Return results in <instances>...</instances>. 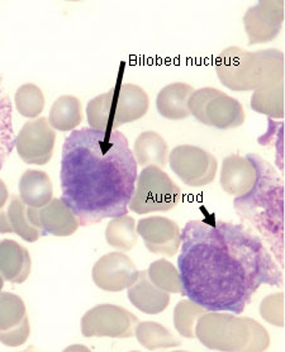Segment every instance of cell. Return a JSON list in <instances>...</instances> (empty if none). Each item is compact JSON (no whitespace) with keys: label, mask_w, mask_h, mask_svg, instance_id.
<instances>
[{"label":"cell","mask_w":285,"mask_h":352,"mask_svg":"<svg viewBox=\"0 0 285 352\" xmlns=\"http://www.w3.org/2000/svg\"><path fill=\"white\" fill-rule=\"evenodd\" d=\"M194 88L187 82H171L158 91L156 108L162 118L187 120L190 117L189 98Z\"/></svg>","instance_id":"obj_19"},{"label":"cell","mask_w":285,"mask_h":352,"mask_svg":"<svg viewBox=\"0 0 285 352\" xmlns=\"http://www.w3.org/2000/svg\"><path fill=\"white\" fill-rule=\"evenodd\" d=\"M260 316L270 324L283 329L285 327V294L275 293L262 299Z\"/></svg>","instance_id":"obj_32"},{"label":"cell","mask_w":285,"mask_h":352,"mask_svg":"<svg viewBox=\"0 0 285 352\" xmlns=\"http://www.w3.org/2000/svg\"><path fill=\"white\" fill-rule=\"evenodd\" d=\"M196 338L212 351L262 352L270 346L269 332L257 320L230 312L207 311L197 322Z\"/></svg>","instance_id":"obj_5"},{"label":"cell","mask_w":285,"mask_h":352,"mask_svg":"<svg viewBox=\"0 0 285 352\" xmlns=\"http://www.w3.org/2000/svg\"><path fill=\"white\" fill-rule=\"evenodd\" d=\"M138 274L135 263L129 257L122 252H111L95 263L92 278L98 288L117 293L132 287Z\"/></svg>","instance_id":"obj_13"},{"label":"cell","mask_w":285,"mask_h":352,"mask_svg":"<svg viewBox=\"0 0 285 352\" xmlns=\"http://www.w3.org/2000/svg\"><path fill=\"white\" fill-rule=\"evenodd\" d=\"M3 285H4V279L0 276V292H1V289H3Z\"/></svg>","instance_id":"obj_36"},{"label":"cell","mask_w":285,"mask_h":352,"mask_svg":"<svg viewBox=\"0 0 285 352\" xmlns=\"http://www.w3.org/2000/svg\"><path fill=\"white\" fill-rule=\"evenodd\" d=\"M138 344L149 351H160L179 347L182 341L170 329L156 322H138L135 329Z\"/></svg>","instance_id":"obj_23"},{"label":"cell","mask_w":285,"mask_h":352,"mask_svg":"<svg viewBox=\"0 0 285 352\" xmlns=\"http://www.w3.org/2000/svg\"><path fill=\"white\" fill-rule=\"evenodd\" d=\"M13 232L10 223H9L8 217L7 213L0 212V233H10Z\"/></svg>","instance_id":"obj_34"},{"label":"cell","mask_w":285,"mask_h":352,"mask_svg":"<svg viewBox=\"0 0 285 352\" xmlns=\"http://www.w3.org/2000/svg\"><path fill=\"white\" fill-rule=\"evenodd\" d=\"M128 299L140 312L151 316L165 312L170 305V294L154 285L146 272H140L135 284L128 288Z\"/></svg>","instance_id":"obj_18"},{"label":"cell","mask_w":285,"mask_h":352,"mask_svg":"<svg viewBox=\"0 0 285 352\" xmlns=\"http://www.w3.org/2000/svg\"><path fill=\"white\" fill-rule=\"evenodd\" d=\"M7 217L13 232L17 233L22 240L27 242H36L40 240L42 232L30 222L27 217V206L19 197H14L10 201Z\"/></svg>","instance_id":"obj_29"},{"label":"cell","mask_w":285,"mask_h":352,"mask_svg":"<svg viewBox=\"0 0 285 352\" xmlns=\"http://www.w3.org/2000/svg\"><path fill=\"white\" fill-rule=\"evenodd\" d=\"M147 276L154 285L169 294H182V283L178 267L165 258L154 261L147 269Z\"/></svg>","instance_id":"obj_27"},{"label":"cell","mask_w":285,"mask_h":352,"mask_svg":"<svg viewBox=\"0 0 285 352\" xmlns=\"http://www.w3.org/2000/svg\"><path fill=\"white\" fill-rule=\"evenodd\" d=\"M256 179L249 192L233 199L241 219L253 228L280 267H285V185L275 168L257 153L246 156Z\"/></svg>","instance_id":"obj_3"},{"label":"cell","mask_w":285,"mask_h":352,"mask_svg":"<svg viewBox=\"0 0 285 352\" xmlns=\"http://www.w3.org/2000/svg\"><path fill=\"white\" fill-rule=\"evenodd\" d=\"M214 70L224 88L255 91L285 81L284 54L277 48L247 51L231 46L217 56Z\"/></svg>","instance_id":"obj_4"},{"label":"cell","mask_w":285,"mask_h":352,"mask_svg":"<svg viewBox=\"0 0 285 352\" xmlns=\"http://www.w3.org/2000/svg\"><path fill=\"white\" fill-rule=\"evenodd\" d=\"M48 122L52 129L61 132H72L79 127L83 122V111L79 99L74 96L57 98L51 107Z\"/></svg>","instance_id":"obj_22"},{"label":"cell","mask_w":285,"mask_h":352,"mask_svg":"<svg viewBox=\"0 0 285 352\" xmlns=\"http://www.w3.org/2000/svg\"><path fill=\"white\" fill-rule=\"evenodd\" d=\"M256 179L253 164L246 156L230 155L222 161L221 182L223 192L232 197H240L249 192Z\"/></svg>","instance_id":"obj_16"},{"label":"cell","mask_w":285,"mask_h":352,"mask_svg":"<svg viewBox=\"0 0 285 352\" xmlns=\"http://www.w3.org/2000/svg\"><path fill=\"white\" fill-rule=\"evenodd\" d=\"M31 335L30 320L28 316L24 318L23 322L17 326L16 329H9L7 332H0V342L8 347H19L28 340Z\"/></svg>","instance_id":"obj_33"},{"label":"cell","mask_w":285,"mask_h":352,"mask_svg":"<svg viewBox=\"0 0 285 352\" xmlns=\"http://www.w3.org/2000/svg\"><path fill=\"white\" fill-rule=\"evenodd\" d=\"M136 230L142 237L146 248L156 255L175 256L182 246V230L179 224L167 217L142 218Z\"/></svg>","instance_id":"obj_14"},{"label":"cell","mask_w":285,"mask_h":352,"mask_svg":"<svg viewBox=\"0 0 285 352\" xmlns=\"http://www.w3.org/2000/svg\"><path fill=\"white\" fill-rule=\"evenodd\" d=\"M138 322L137 316L123 307L99 305L84 314L80 329L84 337L129 338L135 335Z\"/></svg>","instance_id":"obj_9"},{"label":"cell","mask_w":285,"mask_h":352,"mask_svg":"<svg viewBox=\"0 0 285 352\" xmlns=\"http://www.w3.org/2000/svg\"><path fill=\"white\" fill-rule=\"evenodd\" d=\"M105 240L116 250L131 251L138 240L135 218L128 216L112 218L105 228Z\"/></svg>","instance_id":"obj_26"},{"label":"cell","mask_w":285,"mask_h":352,"mask_svg":"<svg viewBox=\"0 0 285 352\" xmlns=\"http://www.w3.org/2000/svg\"><path fill=\"white\" fill-rule=\"evenodd\" d=\"M56 132L48 118L28 120L16 137L17 153L28 165H46L55 150Z\"/></svg>","instance_id":"obj_11"},{"label":"cell","mask_w":285,"mask_h":352,"mask_svg":"<svg viewBox=\"0 0 285 352\" xmlns=\"http://www.w3.org/2000/svg\"><path fill=\"white\" fill-rule=\"evenodd\" d=\"M27 217L34 227L56 237H67L78 231L79 221L63 199L51 200L42 208L27 207Z\"/></svg>","instance_id":"obj_15"},{"label":"cell","mask_w":285,"mask_h":352,"mask_svg":"<svg viewBox=\"0 0 285 352\" xmlns=\"http://www.w3.org/2000/svg\"><path fill=\"white\" fill-rule=\"evenodd\" d=\"M250 104L253 112L274 120H283L285 117V81L255 90Z\"/></svg>","instance_id":"obj_24"},{"label":"cell","mask_w":285,"mask_h":352,"mask_svg":"<svg viewBox=\"0 0 285 352\" xmlns=\"http://www.w3.org/2000/svg\"><path fill=\"white\" fill-rule=\"evenodd\" d=\"M16 147L13 129V105L0 78V170Z\"/></svg>","instance_id":"obj_25"},{"label":"cell","mask_w":285,"mask_h":352,"mask_svg":"<svg viewBox=\"0 0 285 352\" xmlns=\"http://www.w3.org/2000/svg\"><path fill=\"white\" fill-rule=\"evenodd\" d=\"M180 199L182 190L167 173L158 166H146L137 175L128 209L141 216L169 212L178 207Z\"/></svg>","instance_id":"obj_6"},{"label":"cell","mask_w":285,"mask_h":352,"mask_svg":"<svg viewBox=\"0 0 285 352\" xmlns=\"http://www.w3.org/2000/svg\"><path fill=\"white\" fill-rule=\"evenodd\" d=\"M32 270V258L27 248L13 240L0 242V276L4 280L22 284Z\"/></svg>","instance_id":"obj_17"},{"label":"cell","mask_w":285,"mask_h":352,"mask_svg":"<svg viewBox=\"0 0 285 352\" xmlns=\"http://www.w3.org/2000/svg\"><path fill=\"white\" fill-rule=\"evenodd\" d=\"M137 166L122 132L74 129L63 142L61 199L84 227L127 216Z\"/></svg>","instance_id":"obj_2"},{"label":"cell","mask_w":285,"mask_h":352,"mask_svg":"<svg viewBox=\"0 0 285 352\" xmlns=\"http://www.w3.org/2000/svg\"><path fill=\"white\" fill-rule=\"evenodd\" d=\"M19 198L27 207L40 209L54 199V186L48 173L41 170H27L21 176Z\"/></svg>","instance_id":"obj_20"},{"label":"cell","mask_w":285,"mask_h":352,"mask_svg":"<svg viewBox=\"0 0 285 352\" xmlns=\"http://www.w3.org/2000/svg\"><path fill=\"white\" fill-rule=\"evenodd\" d=\"M8 197L9 194L7 186H6L3 180H0V208L4 207V204H6L7 200H8Z\"/></svg>","instance_id":"obj_35"},{"label":"cell","mask_w":285,"mask_h":352,"mask_svg":"<svg viewBox=\"0 0 285 352\" xmlns=\"http://www.w3.org/2000/svg\"><path fill=\"white\" fill-rule=\"evenodd\" d=\"M285 19L284 0H260L246 10L242 18L249 45H260L275 40Z\"/></svg>","instance_id":"obj_12"},{"label":"cell","mask_w":285,"mask_h":352,"mask_svg":"<svg viewBox=\"0 0 285 352\" xmlns=\"http://www.w3.org/2000/svg\"><path fill=\"white\" fill-rule=\"evenodd\" d=\"M27 317L23 299L12 293H0V332L16 329Z\"/></svg>","instance_id":"obj_31"},{"label":"cell","mask_w":285,"mask_h":352,"mask_svg":"<svg viewBox=\"0 0 285 352\" xmlns=\"http://www.w3.org/2000/svg\"><path fill=\"white\" fill-rule=\"evenodd\" d=\"M109 131L141 120L150 107L147 93L135 84H123L103 94Z\"/></svg>","instance_id":"obj_10"},{"label":"cell","mask_w":285,"mask_h":352,"mask_svg":"<svg viewBox=\"0 0 285 352\" xmlns=\"http://www.w3.org/2000/svg\"><path fill=\"white\" fill-rule=\"evenodd\" d=\"M207 311L190 299H182L174 309V327L184 338H196V326Z\"/></svg>","instance_id":"obj_30"},{"label":"cell","mask_w":285,"mask_h":352,"mask_svg":"<svg viewBox=\"0 0 285 352\" xmlns=\"http://www.w3.org/2000/svg\"><path fill=\"white\" fill-rule=\"evenodd\" d=\"M169 165L182 183L191 188H202L215 179L218 161L213 155L198 146L180 144L169 153Z\"/></svg>","instance_id":"obj_8"},{"label":"cell","mask_w":285,"mask_h":352,"mask_svg":"<svg viewBox=\"0 0 285 352\" xmlns=\"http://www.w3.org/2000/svg\"><path fill=\"white\" fill-rule=\"evenodd\" d=\"M17 112L25 118H39L45 109L43 91L34 84H23L17 89L14 96Z\"/></svg>","instance_id":"obj_28"},{"label":"cell","mask_w":285,"mask_h":352,"mask_svg":"<svg viewBox=\"0 0 285 352\" xmlns=\"http://www.w3.org/2000/svg\"><path fill=\"white\" fill-rule=\"evenodd\" d=\"M190 116L208 127L217 129H235L246 120L244 105L236 98L215 88L194 90L190 96Z\"/></svg>","instance_id":"obj_7"},{"label":"cell","mask_w":285,"mask_h":352,"mask_svg":"<svg viewBox=\"0 0 285 352\" xmlns=\"http://www.w3.org/2000/svg\"><path fill=\"white\" fill-rule=\"evenodd\" d=\"M178 270L182 296L209 312L241 314L262 287L284 284L280 266L253 230L218 219L184 226Z\"/></svg>","instance_id":"obj_1"},{"label":"cell","mask_w":285,"mask_h":352,"mask_svg":"<svg viewBox=\"0 0 285 352\" xmlns=\"http://www.w3.org/2000/svg\"><path fill=\"white\" fill-rule=\"evenodd\" d=\"M134 156L137 165L164 168L169 162V147L165 138L155 131H145L136 138Z\"/></svg>","instance_id":"obj_21"}]
</instances>
